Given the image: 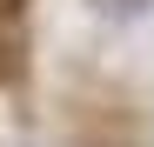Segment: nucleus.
<instances>
[{
  "mask_svg": "<svg viewBox=\"0 0 154 147\" xmlns=\"http://www.w3.org/2000/svg\"><path fill=\"white\" fill-rule=\"evenodd\" d=\"M20 7H27V0H0V20H14V14H20Z\"/></svg>",
  "mask_w": 154,
  "mask_h": 147,
  "instance_id": "obj_1",
  "label": "nucleus"
}]
</instances>
